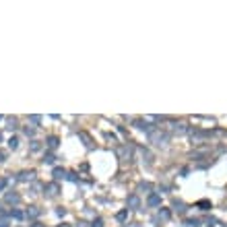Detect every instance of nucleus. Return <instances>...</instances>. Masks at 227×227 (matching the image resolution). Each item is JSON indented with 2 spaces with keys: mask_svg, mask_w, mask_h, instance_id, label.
I'll return each instance as SVG.
<instances>
[{
  "mask_svg": "<svg viewBox=\"0 0 227 227\" xmlns=\"http://www.w3.org/2000/svg\"><path fill=\"white\" fill-rule=\"evenodd\" d=\"M33 176H35L33 172H21L17 180H19V182H31V180H33Z\"/></svg>",
  "mask_w": 227,
  "mask_h": 227,
  "instance_id": "f257e3e1",
  "label": "nucleus"
},
{
  "mask_svg": "<svg viewBox=\"0 0 227 227\" xmlns=\"http://www.w3.org/2000/svg\"><path fill=\"white\" fill-rule=\"evenodd\" d=\"M128 207H132V209H138V207H140V200H138V196H136V194L128 196Z\"/></svg>",
  "mask_w": 227,
  "mask_h": 227,
  "instance_id": "f03ea898",
  "label": "nucleus"
},
{
  "mask_svg": "<svg viewBox=\"0 0 227 227\" xmlns=\"http://www.w3.org/2000/svg\"><path fill=\"white\" fill-rule=\"evenodd\" d=\"M45 190H47V194H50V196H56V194H58V184H47V186H45Z\"/></svg>",
  "mask_w": 227,
  "mask_h": 227,
  "instance_id": "7ed1b4c3",
  "label": "nucleus"
},
{
  "mask_svg": "<svg viewBox=\"0 0 227 227\" xmlns=\"http://www.w3.org/2000/svg\"><path fill=\"white\" fill-rule=\"evenodd\" d=\"M19 200H21L19 194H15V192H12V194H10V192L6 194V202H19Z\"/></svg>",
  "mask_w": 227,
  "mask_h": 227,
  "instance_id": "20e7f679",
  "label": "nucleus"
},
{
  "mask_svg": "<svg viewBox=\"0 0 227 227\" xmlns=\"http://www.w3.org/2000/svg\"><path fill=\"white\" fill-rule=\"evenodd\" d=\"M159 202H161V198H159L157 194H151V196H149V204H151V207H157Z\"/></svg>",
  "mask_w": 227,
  "mask_h": 227,
  "instance_id": "39448f33",
  "label": "nucleus"
},
{
  "mask_svg": "<svg viewBox=\"0 0 227 227\" xmlns=\"http://www.w3.org/2000/svg\"><path fill=\"white\" fill-rule=\"evenodd\" d=\"M47 147H50V149H56V147H58V136H50V138H47Z\"/></svg>",
  "mask_w": 227,
  "mask_h": 227,
  "instance_id": "423d86ee",
  "label": "nucleus"
},
{
  "mask_svg": "<svg viewBox=\"0 0 227 227\" xmlns=\"http://www.w3.org/2000/svg\"><path fill=\"white\" fill-rule=\"evenodd\" d=\"M64 176H66V172H64V169H60V167H56V169H54V178H56V180H60V178H64Z\"/></svg>",
  "mask_w": 227,
  "mask_h": 227,
  "instance_id": "0eeeda50",
  "label": "nucleus"
},
{
  "mask_svg": "<svg viewBox=\"0 0 227 227\" xmlns=\"http://www.w3.org/2000/svg\"><path fill=\"white\" fill-rule=\"evenodd\" d=\"M37 215H39V209H37V207H31V209L27 211V217H31V219L37 217Z\"/></svg>",
  "mask_w": 227,
  "mask_h": 227,
  "instance_id": "6e6552de",
  "label": "nucleus"
},
{
  "mask_svg": "<svg viewBox=\"0 0 227 227\" xmlns=\"http://www.w3.org/2000/svg\"><path fill=\"white\" fill-rule=\"evenodd\" d=\"M126 217H128V209H126V211H120V213L116 215V219H118V221H124Z\"/></svg>",
  "mask_w": 227,
  "mask_h": 227,
  "instance_id": "1a4fd4ad",
  "label": "nucleus"
},
{
  "mask_svg": "<svg viewBox=\"0 0 227 227\" xmlns=\"http://www.w3.org/2000/svg\"><path fill=\"white\" fill-rule=\"evenodd\" d=\"M8 147H10V149L15 151V149L19 147V140H17V138H10V140H8Z\"/></svg>",
  "mask_w": 227,
  "mask_h": 227,
  "instance_id": "9d476101",
  "label": "nucleus"
},
{
  "mask_svg": "<svg viewBox=\"0 0 227 227\" xmlns=\"http://www.w3.org/2000/svg\"><path fill=\"white\" fill-rule=\"evenodd\" d=\"M79 136H81V138L85 140V145H87V147H91V138H89V136H87V134H85V132H81V134H79Z\"/></svg>",
  "mask_w": 227,
  "mask_h": 227,
  "instance_id": "9b49d317",
  "label": "nucleus"
},
{
  "mask_svg": "<svg viewBox=\"0 0 227 227\" xmlns=\"http://www.w3.org/2000/svg\"><path fill=\"white\" fill-rule=\"evenodd\" d=\"M198 207H200V209H202V211H207V209H209V207H211V204H209V202H207V200H200V202H198Z\"/></svg>",
  "mask_w": 227,
  "mask_h": 227,
  "instance_id": "f8f14e48",
  "label": "nucleus"
},
{
  "mask_svg": "<svg viewBox=\"0 0 227 227\" xmlns=\"http://www.w3.org/2000/svg\"><path fill=\"white\" fill-rule=\"evenodd\" d=\"M159 217H161V219H169V211H167V209H163V211L159 213Z\"/></svg>",
  "mask_w": 227,
  "mask_h": 227,
  "instance_id": "ddd939ff",
  "label": "nucleus"
},
{
  "mask_svg": "<svg viewBox=\"0 0 227 227\" xmlns=\"http://www.w3.org/2000/svg\"><path fill=\"white\" fill-rule=\"evenodd\" d=\"M10 215H12V217H15V219H21V217H23V213H21V211H12V213H10Z\"/></svg>",
  "mask_w": 227,
  "mask_h": 227,
  "instance_id": "4468645a",
  "label": "nucleus"
},
{
  "mask_svg": "<svg viewBox=\"0 0 227 227\" xmlns=\"http://www.w3.org/2000/svg\"><path fill=\"white\" fill-rule=\"evenodd\" d=\"M91 227H103V221L97 219V221H93V225H91Z\"/></svg>",
  "mask_w": 227,
  "mask_h": 227,
  "instance_id": "2eb2a0df",
  "label": "nucleus"
},
{
  "mask_svg": "<svg viewBox=\"0 0 227 227\" xmlns=\"http://www.w3.org/2000/svg\"><path fill=\"white\" fill-rule=\"evenodd\" d=\"M37 149H39V142L33 140V142H31V151H37Z\"/></svg>",
  "mask_w": 227,
  "mask_h": 227,
  "instance_id": "dca6fc26",
  "label": "nucleus"
},
{
  "mask_svg": "<svg viewBox=\"0 0 227 227\" xmlns=\"http://www.w3.org/2000/svg\"><path fill=\"white\" fill-rule=\"evenodd\" d=\"M6 161V151H0V163Z\"/></svg>",
  "mask_w": 227,
  "mask_h": 227,
  "instance_id": "f3484780",
  "label": "nucleus"
},
{
  "mask_svg": "<svg viewBox=\"0 0 227 227\" xmlns=\"http://www.w3.org/2000/svg\"><path fill=\"white\" fill-rule=\"evenodd\" d=\"M25 134H27V136H33V134H35V130H33V128H25Z\"/></svg>",
  "mask_w": 227,
  "mask_h": 227,
  "instance_id": "a211bd4d",
  "label": "nucleus"
},
{
  "mask_svg": "<svg viewBox=\"0 0 227 227\" xmlns=\"http://www.w3.org/2000/svg\"><path fill=\"white\" fill-rule=\"evenodd\" d=\"M4 186H6V178H0V190H4Z\"/></svg>",
  "mask_w": 227,
  "mask_h": 227,
  "instance_id": "6ab92c4d",
  "label": "nucleus"
},
{
  "mask_svg": "<svg viewBox=\"0 0 227 227\" xmlns=\"http://www.w3.org/2000/svg\"><path fill=\"white\" fill-rule=\"evenodd\" d=\"M68 180H70V182H77V174H68Z\"/></svg>",
  "mask_w": 227,
  "mask_h": 227,
  "instance_id": "aec40b11",
  "label": "nucleus"
},
{
  "mask_svg": "<svg viewBox=\"0 0 227 227\" xmlns=\"http://www.w3.org/2000/svg\"><path fill=\"white\" fill-rule=\"evenodd\" d=\"M33 227H44V225H42V223H35V225H33Z\"/></svg>",
  "mask_w": 227,
  "mask_h": 227,
  "instance_id": "412c9836",
  "label": "nucleus"
},
{
  "mask_svg": "<svg viewBox=\"0 0 227 227\" xmlns=\"http://www.w3.org/2000/svg\"><path fill=\"white\" fill-rule=\"evenodd\" d=\"M60 227H70V225H60Z\"/></svg>",
  "mask_w": 227,
  "mask_h": 227,
  "instance_id": "4be33fe9",
  "label": "nucleus"
},
{
  "mask_svg": "<svg viewBox=\"0 0 227 227\" xmlns=\"http://www.w3.org/2000/svg\"><path fill=\"white\" fill-rule=\"evenodd\" d=\"M0 140H2V134H0Z\"/></svg>",
  "mask_w": 227,
  "mask_h": 227,
  "instance_id": "5701e85b",
  "label": "nucleus"
}]
</instances>
